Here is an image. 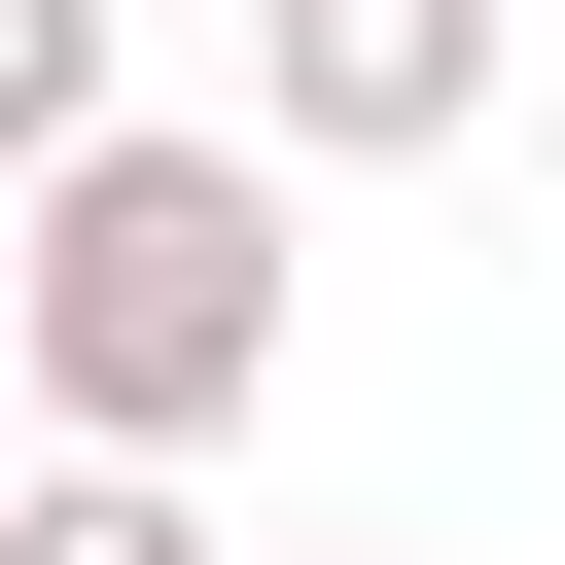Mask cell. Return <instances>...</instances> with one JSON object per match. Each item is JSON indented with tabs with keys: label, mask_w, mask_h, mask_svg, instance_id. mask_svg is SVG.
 I'll use <instances>...</instances> for the list:
<instances>
[{
	"label": "cell",
	"mask_w": 565,
	"mask_h": 565,
	"mask_svg": "<svg viewBox=\"0 0 565 565\" xmlns=\"http://www.w3.org/2000/svg\"><path fill=\"white\" fill-rule=\"evenodd\" d=\"M282 141H177V106H106L35 212H0V424L35 459H177L212 494V424L282 388Z\"/></svg>",
	"instance_id": "6da1fadb"
},
{
	"label": "cell",
	"mask_w": 565,
	"mask_h": 565,
	"mask_svg": "<svg viewBox=\"0 0 565 565\" xmlns=\"http://www.w3.org/2000/svg\"><path fill=\"white\" fill-rule=\"evenodd\" d=\"M106 35H141V0H0V212H35L71 141H106Z\"/></svg>",
	"instance_id": "277c9868"
},
{
	"label": "cell",
	"mask_w": 565,
	"mask_h": 565,
	"mask_svg": "<svg viewBox=\"0 0 565 565\" xmlns=\"http://www.w3.org/2000/svg\"><path fill=\"white\" fill-rule=\"evenodd\" d=\"M0 565H247V530H212L177 459H35V494H0Z\"/></svg>",
	"instance_id": "3957f363"
},
{
	"label": "cell",
	"mask_w": 565,
	"mask_h": 565,
	"mask_svg": "<svg viewBox=\"0 0 565 565\" xmlns=\"http://www.w3.org/2000/svg\"><path fill=\"white\" fill-rule=\"evenodd\" d=\"M353 565H388V530H353Z\"/></svg>",
	"instance_id": "8992f818"
},
{
	"label": "cell",
	"mask_w": 565,
	"mask_h": 565,
	"mask_svg": "<svg viewBox=\"0 0 565 565\" xmlns=\"http://www.w3.org/2000/svg\"><path fill=\"white\" fill-rule=\"evenodd\" d=\"M494 35L530 0H247V141L282 177H424V141H494Z\"/></svg>",
	"instance_id": "7a4b0ae2"
},
{
	"label": "cell",
	"mask_w": 565,
	"mask_h": 565,
	"mask_svg": "<svg viewBox=\"0 0 565 565\" xmlns=\"http://www.w3.org/2000/svg\"><path fill=\"white\" fill-rule=\"evenodd\" d=\"M0 494H35V459H0Z\"/></svg>",
	"instance_id": "5b68a950"
}]
</instances>
